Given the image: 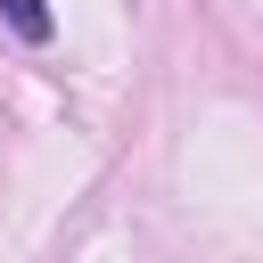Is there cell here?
Returning a JSON list of instances; mask_svg holds the SVG:
<instances>
[{
  "label": "cell",
  "instance_id": "1",
  "mask_svg": "<svg viewBox=\"0 0 263 263\" xmlns=\"http://www.w3.org/2000/svg\"><path fill=\"white\" fill-rule=\"evenodd\" d=\"M0 25H8V33H16V41H49V33H58V25H49V8H41V0H0Z\"/></svg>",
  "mask_w": 263,
  "mask_h": 263
}]
</instances>
